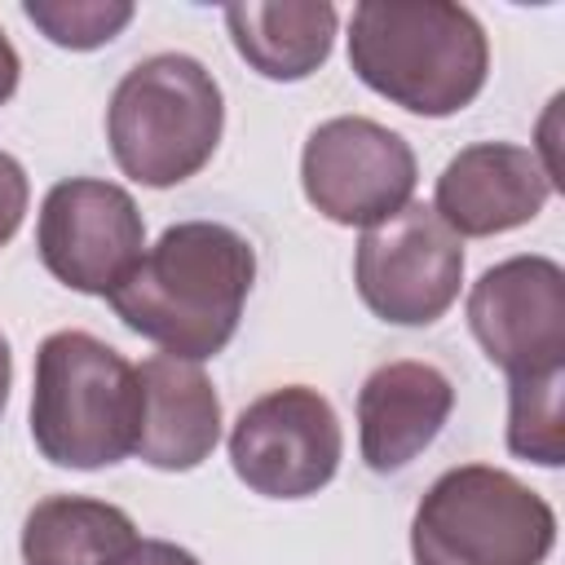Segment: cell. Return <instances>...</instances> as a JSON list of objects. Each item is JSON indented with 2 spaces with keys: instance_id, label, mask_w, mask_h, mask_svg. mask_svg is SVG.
Instances as JSON below:
<instances>
[{
  "instance_id": "cell-1",
  "label": "cell",
  "mask_w": 565,
  "mask_h": 565,
  "mask_svg": "<svg viewBox=\"0 0 565 565\" xmlns=\"http://www.w3.org/2000/svg\"><path fill=\"white\" fill-rule=\"evenodd\" d=\"M256 282L252 243L221 221H177L106 296L115 318L168 358H216Z\"/></svg>"
},
{
  "instance_id": "cell-2",
  "label": "cell",
  "mask_w": 565,
  "mask_h": 565,
  "mask_svg": "<svg viewBox=\"0 0 565 565\" xmlns=\"http://www.w3.org/2000/svg\"><path fill=\"white\" fill-rule=\"evenodd\" d=\"M349 66L393 106L446 119L486 88L490 40L450 0H362L349 18Z\"/></svg>"
},
{
  "instance_id": "cell-3",
  "label": "cell",
  "mask_w": 565,
  "mask_h": 565,
  "mask_svg": "<svg viewBox=\"0 0 565 565\" xmlns=\"http://www.w3.org/2000/svg\"><path fill=\"white\" fill-rule=\"evenodd\" d=\"M141 424L137 366L88 331H53L35 353L31 437L35 450L75 472L132 455Z\"/></svg>"
},
{
  "instance_id": "cell-4",
  "label": "cell",
  "mask_w": 565,
  "mask_h": 565,
  "mask_svg": "<svg viewBox=\"0 0 565 565\" xmlns=\"http://www.w3.org/2000/svg\"><path fill=\"white\" fill-rule=\"evenodd\" d=\"M221 84L190 53H154L137 62L106 106V141L119 172L150 190L203 172L221 146Z\"/></svg>"
},
{
  "instance_id": "cell-5",
  "label": "cell",
  "mask_w": 565,
  "mask_h": 565,
  "mask_svg": "<svg viewBox=\"0 0 565 565\" xmlns=\"http://www.w3.org/2000/svg\"><path fill=\"white\" fill-rule=\"evenodd\" d=\"M552 547V503L490 463L441 472L411 521L415 565H543Z\"/></svg>"
},
{
  "instance_id": "cell-6",
  "label": "cell",
  "mask_w": 565,
  "mask_h": 565,
  "mask_svg": "<svg viewBox=\"0 0 565 565\" xmlns=\"http://www.w3.org/2000/svg\"><path fill=\"white\" fill-rule=\"evenodd\" d=\"M353 282L375 318L393 327H428L459 300V234L433 207L406 203L402 212H393L358 238Z\"/></svg>"
},
{
  "instance_id": "cell-7",
  "label": "cell",
  "mask_w": 565,
  "mask_h": 565,
  "mask_svg": "<svg viewBox=\"0 0 565 565\" xmlns=\"http://www.w3.org/2000/svg\"><path fill=\"white\" fill-rule=\"evenodd\" d=\"M344 455V433L331 402L309 384H282L238 411L230 428L234 477L265 499L318 494Z\"/></svg>"
},
{
  "instance_id": "cell-8",
  "label": "cell",
  "mask_w": 565,
  "mask_h": 565,
  "mask_svg": "<svg viewBox=\"0 0 565 565\" xmlns=\"http://www.w3.org/2000/svg\"><path fill=\"white\" fill-rule=\"evenodd\" d=\"M419 181L415 150L402 132L362 119L335 115L318 124L300 154L305 199L335 225H380L411 203Z\"/></svg>"
},
{
  "instance_id": "cell-9",
  "label": "cell",
  "mask_w": 565,
  "mask_h": 565,
  "mask_svg": "<svg viewBox=\"0 0 565 565\" xmlns=\"http://www.w3.org/2000/svg\"><path fill=\"white\" fill-rule=\"evenodd\" d=\"M44 269L84 296H110L146 252V221L132 194L115 181H57L35 221Z\"/></svg>"
},
{
  "instance_id": "cell-10",
  "label": "cell",
  "mask_w": 565,
  "mask_h": 565,
  "mask_svg": "<svg viewBox=\"0 0 565 565\" xmlns=\"http://www.w3.org/2000/svg\"><path fill=\"white\" fill-rule=\"evenodd\" d=\"M468 327L508 375L565 366V269L552 256H508L468 291Z\"/></svg>"
},
{
  "instance_id": "cell-11",
  "label": "cell",
  "mask_w": 565,
  "mask_h": 565,
  "mask_svg": "<svg viewBox=\"0 0 565 565\" xmlns=\"http://www.w3.org/2000/svg\"><path fill=\"white\" fill-rule=\"evenodd\" d=\"M552 199L543 159L516 141H477L463 146L437 177L433 212L459 238H490L516 225H530Z\"/></svg>"
},
{
  "instance_id": "cell-12",
  "label": "cell",
  "mask_w": 565,
  "mask_h": 565,
  "mask_svg": "<svg viewBox=\"0 0 565 565\" xmlns=\"http://www.w3.org/2000/svg\"><path fill=\"white\" fill-rule=\"evenodd\" d=\"M455 411V384L428 362H384L358 388V446L371 472L415 463Z\"/></svg>"
},
{
  "instance_id": "cell-13",
  "label": "cell",
  "mask_w": 565,
  "mask_h": 565,
  "mask_svg": "<svg viewBox=\"0 0 565 565\" xmlns=\"http://www.w3.org/2000/svg\"><path fill=\"white\" fill-rule=\"evenodd\" d=\"M141 384V424L137 446L141 463L159 472L199 468L221 441V397L199 362L154 353L137 366Z\"/></svg>"
},
{
  "instance_id": "cell-14",
  "label": "cell",
  "mask_w": 565,
  "mask_h": 565,
  "mask_svg": "<svg viewBox=\"0 0 565 565\" xmlns=\"http://www.w3.org/2000/svg\"><path fill=\"white\" fill-rule=\"evenodd\" d=\"M335 4L327 0H238L225 4V26L238 57L278 84L313 75L335 44Z\"/></svg>"
},
{
  "instance_id": "cell-15",
  "label": "cell",
  "mask_w": 565,
  "mask_h": 565,
  "mask_svg": "<svg viewBox=\"0 0 565 565\" xmlns=\"http://www.w3.org/2000/svg\"><path fill=\"white\" fill-rule=\"evenodd\" d=\"M141 547L132 516L106 499L53 494L26 512L22 561L26 565H128Z\"/></svg>"
},
{
  "instance_id": "cell-16",
  "label": "cell",
  "mask_w": 565,
  "mask_h": 565,
  "mask_svg": "<svg viewBox=\"0 0 565 565\" xmlns=\"http://www.w3.org/2000/svg\"><path fill=\"white\" fill-rule=\"evenodd\" d=\"M565 366L534 371L508 380V450L539 468L565 463V428H561V388Z\"/></svg>"
},
{
  "instance_id": "cell-17",
  "label": "cell",
  "mask_w": 565,
  "mask_h": 565,
  "mask_svg": "<svg viewBox=\"0 0 565 565\" xmlns=\"http://www.w3.org/2000/svg\"><path fill=\"white\" fill-rule=\"evenodd\" d=\"M22 13L57 49L88 53V49L110 44L132 22L137 9L128 0H26Z\"/></svg>"
},
{
  "instance_id": "cell-18",
  "label": "cell",
  "mask_w": 565,
  "mask_h": 565,
  "mask_svg": "<svg viewBox=\"0 0 565 565\" xmlns=\"http://www.w3.org/2000/svg\"><path fill=\"white\" fill-rule=\"evenodd\" d=\"M26 203H31L26 172H22V163L9 150H0V247L18 234V225L26 216Z\"/></svg>"
},
{
  "instance_id": "cell-19",
  "label": "cell",
  "mask_w": 565,
  "mask_h": 565,
  "mask_svg": "<svg viewBox=\"0 0 565 565\" xmlns=\"http://www.w3.org/2000/svg\"><path fill=\"white\" fill-rule=\"evenodd\" d=\"M128 565H203V561H199L194 552L168 543V539H141V547L132 552Z\"/></svg>"
},
{
  "instance_id": "cell-20",
  "label": "cell",
  "mask_w": 565,
  "mask_h": 565,
  "mask_svg": "<svg viewBox=\"0 0 565 565\" xmlns=\"http://www.w3.org/2000/svg\"><path fill=\"white\" fill-rule=\"evenodd\" d=\"M18 75H22L18 49H13V44H9V35L0 31V106L13 97V88H18Z\"/></svg>"
},
{
  "instance_id": "cell-21",
  "label": "cell",
  "mask_w": 565,
  "mask_h": 565,
  "mask_svg": "<svg viewBox=\"0 0 565 565\" xmlns=\"http://www.w3.org/2000/svg\"><path fill=\"white\" fill-rule=\"evenodd\" d=\"M9 380H13V353H9V340L0 335V415H4V402H9Z\"/></svg>"
}]
</instances>
